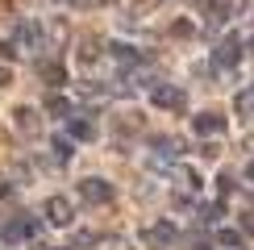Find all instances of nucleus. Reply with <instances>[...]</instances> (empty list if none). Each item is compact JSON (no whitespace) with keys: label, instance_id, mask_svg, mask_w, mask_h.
Listing matches in <instances>:
<instances>
[{"label":"nucleus","instance_id":"obj_1","mask_svg":"<svg viewBox=\"0 0 254 250\" xmlns=\"http://www.w3.org/2000/svg\"><path fill=\"white\" fill-rule=\"evenodd\" d=\"M79 196H83V200H92V204H104V200H113V188L104 184V180H83L79 184Z\"/></svg>","mask_w":254,"mask_h":250},{"label":"nucleus","instance_id":"obj_2","mask_svg":"<svg viewBox=\"0 0 254 250\" xmlns=\"http://www.w3.org/2000/svg\"><path fill=\"white\" fill-rule=\"evenodd\" d=\"M142 238H146V246H154V250H167V246L175 242V229L163 221V225H150V229H146Z\"/></svg>","mask_w":254,"mask_h":250},{"label":"nucleus","instance_id":"obj_3","mask_svg":"<svg viewBox=\"0 0 254 250\" xmlns=\"http://www.w3.org/2000/svg\"><path fill=\"white\" fill-rule=\"evenodd\" d=\"M46 213H50V221H55V225H71V200H63V196H50Z\"/></svg>","mask_w":254,"mask_h":250},{"label":"nucleus","instance_id":"obj_4","mask_svg":"<svg viewBox=\"0 0 254 250\" xmlns=\"http://www.w3.org/2000/svg\"><path fill=\"white\" fill-rule=\"evenodd\" d=\"M34 229H38L34 221H8L4 229H0V238H4V242H8V246H17V242H21V238H25V234H34Z\"/></svg>","mask_w":254,"mask_h":250},{"label":"nucleus","instance_id":"obj_5","mask_svg":"<svg viewBox=\"0 0 254 250\" xmlns=\"http://www.w3.org/2000/svg\"><path fill=\"white\" fill-rule=\"evenodd\" d=\"M192 129L196 133H221V129H225V117H217V113H200V117L192 121Z\"/></svg>","mask_w":254,"mask_h":250},{"label":"nucleus","instance_id":"obj_6","mask_svg":"<svg viewBox=\"0 0 254 250\" xmlns=\"http://www.w3.org/2000/svg\"><path fill=\"white\" fill-rule=\"evenodd\" d=\"M154 104H163V109H184V92L179 88H154Z\"/></svg>","mask_w":254,"mask_h":250},{"label":"nucleus","instance_id":"obj_7","mask_svg":"<svg viewBox=\"0 0 254 250\" xmlns=\"http://www.w3.org/2000/svg\"><path fill=\"white\" fill-rule=\"evenodd\" d=\"M13 117H17V129L21 133H38V113L34 109H17Z\"/></svg>","mask_w":254,"mask_h":250},{"label":"nucleus","instance_id":"obj_8","mask_svg":"<svg viewBox=\"0 0 254 250\" xmlns=\"http://www.w3.org/2000/svg\"><path fill=\"white\" fill-rule=\"evenodd\" d=\"M42 79H50V83H63V79H67V75H63V67H59V62H42Z\"/></svg>","mask_w":254,"mask_h":250},{"label":"nucleus","instance_id":"obj_9","mask_svg":"<svg viewBox=\"0 0 254 250\" xmlns=\"http://www.w3.org/2000/svg\"><path fill=\"white\" fill-rule=\"evenodd\" d=\"M46 113H55V117H63V113H71V104L63 100V96H50V100H46Z\"/></svg>","mask_w":254,"mask_h":250},{"label":"nucleus","instance_id":"obj_10","mask_svg":"<svg viewBox=\"0 0 254 250\" xmlns=\"http://www.w3.org/2000/svg\"><path fill=\"white\" fill-rule=\"evenodd\" d=\"M71 133H75V138H92V125L88 121H71Z\"/></svg>","mask_w":254,"mask_h":250},{"label":"nucleus","instance_id":"obj_11","mask_svg":"<svg viewBox=\"0 0 254 250\" xmlns=\"http://www.w3.org/2000/svg\"><path fill=\"white\" fill-rule=\"evenodd\" d=\"M238 109H242V113L254 109V92H242V96H238Z\"/></svg>","mask_w":254,"mask_h":250},{"label":"nucleus","instance_id":"obj_12","mask_svg":"<svg viewBox=\"0 0 254 250\" xmlns=\"http://www.w3.org/2000/svg\"><path fill=\"white\" fill-rule=\"evenodd\" d=\"M8 75H13V71H8V67H0V88H4V83H8Z\"/></svg>","mask_w":254,"mask_h":250},{"label":"nucleus","instance_id":"obj_13","mask_svg":"<svg viewBox=\"0 0 254 250\" xmlns=\"http://www.w3.org/2000/svg\"><path fill=\"white\" fill-rule=\"evenodd\" d=\"M79 4H104V0H79Z\"/></svg>","mask_w":254,"mask_h":250},{"label":"nucleus","instance_id":"obj_14","mask_svg":"<svg viewBox=\"0 0 254 250\" xmlns=\"http://www.w3.org/2000/svg\"><path fill=\"white\" fill-rule=\"evenodd\" d=\"M250 180H254V163H250Z\"/></svg>","mask_w":254,"mask_h":250}]
</instances>
